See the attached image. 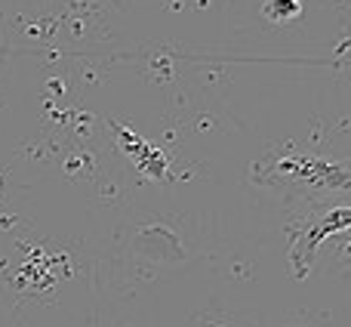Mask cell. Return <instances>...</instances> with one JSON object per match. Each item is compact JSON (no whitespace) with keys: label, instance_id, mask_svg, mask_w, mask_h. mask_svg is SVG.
Returning a JSON list of instances; mask_svg holds the SVG:
<instances>
[{"label":"cell","instance_id":"3","mask_svg":"<svg viewBox=\"0 0 351 327\" xmlns=\"http://www.w3.org/2000/svg\"><path fill=\"white\" fill-rule=\"evenodd\" d=\"M111 133L117 139V152L123 155L136 167V173H142L152 182H164L170 176V158L164 148H158L154 142H148L145 136H139L136 130H130L127 124L111 121Z\"/></svg>","mask_w":351,"mask_h":327},{"label":"cell","instance_id":"4","mask_svg":"<svg viewBox=\"0 0 351 327\" xmlns=\"http://www.w3.org/2000/svg\"><path fill=\"white\" fill-rule=\"evenodd\" d=\"M299 12H302L299 0H268V3H265V16L271 19V22H278V25L296 19Z\"/></svg>","mask_w":351,"mask_h":327},{"label":"cell","instance_id":"2","mask_svg":"<svg viewBox=\"0 0 351 327\" xmlns=\"http://www.w3.org/2000/svg\"><path fill=\"white\" fill-rule=\"evenodd\" d=\"M351 232V204H324L308 207V213L293 219L287 225V241H290V266L299 281L308 278L315 256L321 244L333 235Z\"/></svg>","mask_w":351,"mask_h":327},{"label":"cell","instance_id":"6","mask_svg":"<svg viewBox=\"0 0 351 327\" xmlns=\"http://www.w3.org/2000/svg\"><path fill=\"white\" fill-rule=\"evenodd\" d=\"M200 327H219L216 322H200Z\"/></svg>","mask_w":351,"mask_h":327},{"label":"cell","instance_id":"5","mask_svg":"<svg viewBox=\"0 0 351 327\" xmlns=\"http://www.w3.org/2000/svg\"><path fill=\"white\" fill-rule=\"evenodd\" d=\"M339 260L346 266H351V232H342V238H339Z\"/></svg>","mask_w":351,"mask_h":327},{"label":"cell","instance_id":"1","mask_svg":"<svg viewBox=\"0 0 351 327\" xmlns=\"http://www.w3.org/2000/svg\"><path fill=\"white\" fill-rule=\"evenodd\" d=\"M256 185L284 198L308 201V207L351 204V161L321 158L311 152H268L250 167Z\"/></svg>","mask_w":351,"mask_h":327}]
</instances>
